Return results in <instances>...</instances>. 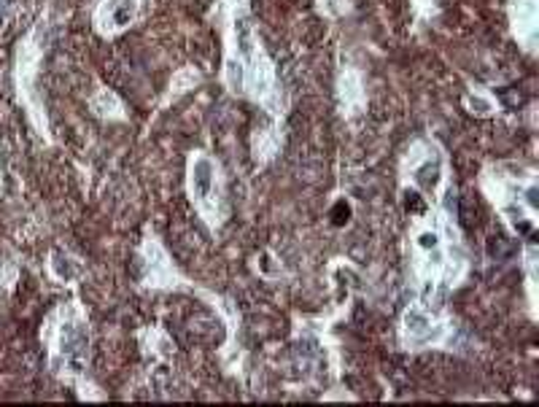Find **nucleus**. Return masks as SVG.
<instances>
[{
    "label": "nucleus",
    "instance_id": "obj_1",
    "mask_svg": "<svg viewBox=\"0 0 539 407\" xmlns=\"http://www.w3.org/2000/svg\"><path fill=\"white\" fill-rule=\"evenodd\" d=\"M348 216H350V208L345 205V202H337V205H334V210H332V221H334V224H345Z\"/></svg>",
    "mask_w": 539,
    "mask_h": 407
}]
</instances>
